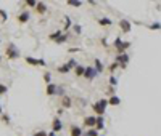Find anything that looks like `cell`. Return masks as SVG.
<instances>
[{"mask_svg":"<svg viewBox=\"0 0 161 136\" xmlns=\"http://www.w3.org/2000/svg\"><path fill=\"white\" fill-rule=\"evenodd\" d=\"M3 114V109H2V104H0V115Z\"/></svg>","mask_w":161,"mask_h":136,"instance_id":"cell-41","label":"cell"},{"mask_svg":"<svg viewBox=\"0 0 161 136\" xmlns=\"http://www.w3.org/2000/svg\"><path fill=\"white\" fill-rule=\"evenodd\" d=\"M79 51H80V48H71V47L68 48V53H79Z\"/></svg>","mask_w":161,"mask_h":136,"instance_id":"cell-37","label":"cell"},{"mask_svg":"<svg viewBox=\"0 0 161 136\" xmlns=\"http://www.w3.org/2000/svg\"><path fill=\"white\" fill-rule=\"evenodd\" d=\"M106 106H108V99H98L97 103L92 104V111L97 114V117H103L106 111Z\"/></svg>","mask_w":161,"mask_h":136,"instance_id":"cell-2","label":"cell"},{"mask_svg":"<svg viewBox=\"0 0 161 136\" xmlns=\"http://www.w3.org/2000/svg\"><path fill=\"white\" fill-rule=\"evenodd\" d=\"M82 136H85V134H82Z\"/></svg>","mask_w":161,"mask_h":136,"instance_id":"cell-44","label":"cell"},{"mask_svg":"<svg viewBox=\"0 0 161 136\" xmlns=\"http://www.w3.org/2000/svg\"><path fill=\"white\" fill-rule=\"evenodd\" d=\"M45 93H47L48 96L56 95V85H55V83H48V85H47V88H45Z\"/></svg>","mask_w":161,"mask_h":136,"instance_id":"cell-11","label":"cell"},{"mask_svg":"<svg viewBox=\"0 0 161 136\" xmlns=\"http://www.w3.org/2000/svg\"><path fill=\"white\" fill-rule=\"evenodd\" d=\"M61 34H63V32H61V31L58 29V31L52 32V34H50V35H48V38H50V40H55V42H56V40H58V38L61 37Z\"/></svg>","mask_w":161,"mask_h":136,"instance_id":"cell-20","label":"cell"},{"mask_svg":"<svg viewBox=\"0 0 161 136\" xmlns=\"http://www.w3.org/2000/svg\"><path fill=\"white\" fill-rule=\"evenodd\" d=\"M7 19H8V15H7V11L0 8V22H5Z\"/></svg>","mask_w":161,"mask_h":136,"instance_id":"cell-24","label":"cell"},{"mask_svg":"<svg viewBox=\"0 0 161 136\" xmlns=\"http://www.w3.org/2000/svg\"><path fill=\"white\" fill-rule=\"evenodd\" d=\"M0 43H2V38H0Z\"/></svg>","mask_w":161,"mask_h":136,"instance_id":"cell-43","label":"cell"},{"mask_svg":"<svg viewBox=\"0 0 161 136\" xmlns=\"http://www.w3.org/2000/svg\"><path fill=\"white\" fill-rule=\"evenodd\" d=\"M24 61H26V64H29V66H39V59L32 58V56H24Z\"/></svg>","mask_w":161,"mask_h":136,"instance_id":"cell-17","label":"cell"},{"mask_svg":"<svg viewBox=\"0 0 161 136\" xmlns=\"http://www.w3.org/2000/svg\"><path fill=\"white\" fill-rule=\"evenodd\" d=\"M110 83L113 85V88H114V87H116V85H118V78L114 77V75H110Z\"/></svg>","mask_w":161,"mask_h":136,"instance_id":"cell-34","label":"cell"},{"mask_svg":"<svg viewBox=\"0 0 161 136\" xmlns=\"http://www.w3.org/2000/svg\"><path fill=\"white\" fill-rule=\"evenodd\" d=\"M66 66H68V67H70V69H74V67H76V66H77V61L71 58V59H68V63H66Z\"/></svg>","mask_w":161,"mask_h":136,"instance_id":"cell-25","label":"cell"},{"mask_svg":"<svg viewBox=\"0 0 161 136\" xmlns=\"http://www.w3.org/2000/svg\"><path fill=\"white\" fill-rule=\"evenodd\" d=\"M70 7H74V8H80L82 7V2H79V0H68L66 2Z\"/></svg>","mask_w":161,"mask_h":136,"instance_id":"cell-22","label":"cell"},{"mask_svg":"<svg viewBox=\"0 0 161 136\" xmlns=\"http://www.w3.org/2000/svg\"><path fill=\"white\" fill-rule=\"evenodd\" d=\"M73 31L76 32V34H80V31H82V29H80V26H79V24H76V26H73Z\"/></svg>","mask_w":161,"mask_h":136,"instance_id":"cell-36","label":"cell"},{"mask_svg":"<svg viewBox=\"0 0 161 136\" xmlns=\"http://www.w3.org/2000/svg\"><path fill=\"white\" fill-rule=\"evenodd\" d=\"M148 29H152V31H159V29H161V24H159V22H153V24L148 26Z\"/></svg>","mask_w":161,"mask_h":136,"instance_id":"cell-28","label":"cell"},{"mask_svg":"<svg viewBox=\"0 0 161 136\" xmlns=\"http://www.w3.org/2000/svg\"><path fill=\"white\" fill-rule=\"evenodd\" d=\"M95 125H97V117H94V115L84 117V127H87V128H95Z\"/></svg>","mask_w":161,"mask_h":136,"instance_id":"cell-6","label":"cell"},{"mask_svg":"<svg viewBox=\"0 0 161 136\" xmlns=\"http://www.w3.org/2000/svg\"><path fill=\"white\" fill-rule=\"evenodd\" d=\"M68 37H70V34H61V37L56 40V43H65L68 40Z\"/></svg>","mask_w":161,"mask_h":136,"instance_id":"cell-26","label":"cell"},{"mask_svg":"<svg viewBox=\"0 0 161 136\" xmlns=\"http://www.w3.org/2000/svg\"><path fill=\"white\" fill-rule=\"evenodd\" d=\"M105 128V120H103V117H97V125H95V130L97 131H100V130Z\"/></svg>","mask_w":161,"mask_h":136,"instance_id":"cell-18","label":"cell"},{"mask_svg":"<svg viewBox=\"0 0 161 136\" xmlns=\"http://www.w3.org/2000/svg\"><path fill=\"white\" fill-rule=\"evenodd\" d=\"M65 21H66V24H65V31L68 32V29H70V27H71V19L68 18V16H65Z\"/></svg>","mask_w":161,"mask_h":136,"instance_id":"cell-33","label":"cell"},{"mask_svg":"<svg viewBox=\"0 0 161 136\" xmlns=\"http://www.w3.org/2000/svg\"><path fill=\"white\" fill-rule=\"evenodd\" d=\"M32 136H47V131H45V130H40V131H37V133H34Z\"/></svg>","mask_w":161,"mask_h":136,"instance_id":"cell-35","label":"cell"},{"mask_svg":"<svg viewBox=\"0 0 161 136\" xmlns=\"http://www.w3.org/2000/svg\"><path fill=\"white\" fill-rule=\"evenodd\" d=\"M47 136H56V133H53V131H50V133H47Z\"/></svg>","mask_w":161,"mask_h":136,"instance_id":"cell-40","label":"cell"},{"mask_svg":"<svg viewBox=\"0 0 161 136\" xmlns=\"http://www.w3.org/2000/svg\"><path fill=\"white\" fill-rule=\"evenodd\" d=\"M56 72H58V74H68V72H71V69H70L66 64H63V66L56 67Z\"/></svg>","mask_w":161,"mask_h":136,"instance_id":"cell-21","label":"cell"},{"mask_svg":"<svg viewBox=\"0 0 161 136\" xmlns=\"http://www.w3.org/2000/svg\"><path fill=\"white\" fill-rule=\"evenodd\" d=\"M118 67H119V64H118V63H111L110 66H108V71H110V72H114V71L118 69Z\"/></svg>","mask_w":161,"mask_h":136,"instance_id":"cell-32","label":"cell"},{"mask_svg":"<svg viewBox=\"0 0 161 136\" xmlns=\"http://www.w3.org/2000/svg\"><path fill=\"white\" fill-rule=\"evenodd\" d=\"M114 63H118L121 69H124V67L127 66V63H129V56L126 55V53H123V55H118V56H116V59H114Z\"/></svg>","mask_w":161,"mask_h":136,"instance_id":"cell-4","label":"cell"},{"mask_svg":"<svg viewBox=\"0 0 161 136\" xmlns=\"http://www.w3.org/2000/svg\"><path fill=\"white\" fill-rule=\"evenodd\" d=\"M61 130H63V123H61V120H60V117H55L53 122H52V131H53V133H58V131H61Z\"/></svg>","mask_w":161,"mask_h":136,"instance_id":"cell-5","label":"cell"},{"mask_svg":"<svg viewBox=\"0 0 161 136\" xmlns=\"http://www.w3.org/2000/svg\"><path fill=\"white\" fill-rule=\"evenodd\" d=\"M70 136H82V130L77 125H71L70 127Z\"/></svg>","mask_w":161,"mask_h":136,"instance_id":"cell-9","label":"cell"},{"mask_svg":"<svg viewBox=\"0 0 161 136\" xmlns=\"http://www.w3.org/2000/svg\"><path fill=\"white\" fill-rule=\"evenodd\" d=\"M39 66H47V63H45V59H39Z\"/></svg>","mask_w":161,"mask_h":136,"instance_id":"cell-39","label":"cell"},{"mask_svg":"<svg viewBox=\"0 0 161 136\" xmlns=\"http://www.w3.org/2000/svg\"><path fill=\"white\" fill-rule=\"evenodd\" d=\"M0 120H2V122L5 123V125H11V120H10V115H8V114H5V112H3V114H2V115H0Z\"/></svg>","mask_w":161,"mask_h":136,"instance_id":"cell-23","label":"cell"},{"mask_svg":"<svg viewBox=\"0 0 161 136\" xmlns=\"http://www.w3.org/2000/svg\"><path fill=\"white\" fill-rule=\"evenodd\" d=\"M61 106H63V109H68V107H71L73 106V99L70 98V96H63L61 98Z\"/></svg>","mask_w":161,"mask_h":136,"instance_id":"cell-10","label":"cell"},{"mask_svg":"<svg viewBox=\"0 0 161 136\" xmlns=\"http://www.w3.org/2000/svg\"><path fill=\"white\" fill-rule=\"evenodd\" d=\"M44 80L47 82V85L52 83V74H50V72H45V74H44Z\"/></svg>","mask_w":161,"mask_h":136,"instance_id":"cell-30","label":"cell"},{"mask_svg":"<svg viewBox=\"0 0 161 136\" xmlns=\"http://www.w3.org/2000/svg\"><path fill=\"white\" fill-rule=\"evenodd\" d=\"M98 75L97 71L94 67H85V72H84V78H87V80H94V78Z\"/></svg>","mask_w":161,"mask_h":136,"instance_id":"cell-7","label":"cell"},{"mask_svg":"<svg viewBox=\"0 0 161 136\" xmlns=\"http://www.w3.org/2000/svg\"><path fill=\"white\" fill-rule=\"evenodd\" d=\"M20 50H18V47H16L15 43H8L7 47H5V58L7 59H10V61H13V59H18L20 58Z\"/></svg>","mask_w":161,"mask_h":136,"instance_id":"cell-1","label":"cell"},{"mask_svg":"<svg viewBox=\"0 0 161 136\" xmlns=\"http://www.w3.org/2000/svg\"><path fill=\"white\" fill-rule=\"evenodd\" d=\"M119 29L123 31L124 34H129V32H131V29H132V26H131V22H129V21L121 19V21H119Z\"/></svg>","mask_w":161,"mask_h":136,"instance_id":"cell-8","label":"cell"},{"mask_svg":"<svg viewBox=\"0 0 161 136\" xmlns=\"http://www.w3.org/2000/svg\"><path fill=\"white\" fill-rule=\"evenodd\" d=\"M24 5H27V7H31V8H36L37 2H36V0H26V2H24Z\"/></svg>","mask_w":161,"mask_h":136,"instance_id":"cell-31","label":"cell"},{"mask_svg":"<svg viewBox=\"0 0 161 136\" xmlns=\"http://www.w3.org/2000/svg\"><path fill=\"white\" fill-rule=\"evenodd\" d=\"M84 72H85V67L84 66L77 64L76 67H74V75H76V77H84Z\"/></svg>","mask_w":161,"mask_h":136,"instance_id":"cell-12","label":"cell"},{"mask_svg":"<svg viewBox=\"0 0 161 136\" xmlns=\"http://www.w3.org/2000/svg\"><path fill=\"white\" fill-rule=\"evenodd\" d=\"M129 47H131V42H123V43H121L119 47L116 48L118 55H123V53H124V51H126V50H127Z\"/></svg>","mask_w":161,"mask_h":136,"instance_id":"cell-13","label":"cell"},{"mask_svg":"<svg viewBox=\"0 0 161 136\" xmlns=\"http://www.w3.org/2000/svg\"><path fill=\"white\" fill-rule=\"evenodd\" d=\"M98 24L103 26V27H106V26H111L113 21H111L110 18H100V19H98Z\"/></svg>","mask_w":161,"mask_h":136,"instance_id":"cell-19","label":"cell"},{"mask_svg":"<svg viewBox=\"0 0 161 136\" xmlns=\"http://www.w3.org/2000/svg\"><path fill=\"white\" fill-rule=\"evenodd\" d=\"M63 112H65V109H63V107H60V109L56 111V114H58V117H60V115H63Z\"/></svg>","mask_w":161,"mask_h":136,"instance_id":"cell-38","label":"cell"},{"mask_svg":"<svg viewBox=\"0 0 161 136\" xmlns=\"http://www.w3.org/2000/svg\"><path fill=\"white\" fill-rule=\"evenodd\" d=\"M36 11L39 15H44L45 11H47V5H45L44 2H37V5H36Z\"/></svg>","mask_w":161,"mask_h":136,"instance_id":"cell-14","label":"cell"},{"mask_svg":"<svg viewBox=\"0 0 161 136\" xmlns=\"http://www.w3.org/2000/svg\"><path fill=\"white\" fill-rule=\"evenodd\" d=\"M0 61H2V56H0Z\"/></svg>","mask_w":161,"mask_h":136,"instance_id":"cell-42","label":"cell"},{"mask_svg":"<svg viewBox=\"0 0 161 136\" xmlns=\"http://www.w3.org/2000/svg\"><path fill=\"white\" fill-rule=\"evenodd\" d=\"M31 19V13L29 10H21L18 15H16V21L20 22V24H26L27 21Z\"/></svg>","mask_w":161,"mask_h":136,"instance_id":"cell-3","label":"cell"},{"mask_svg":"<svg viewBox=\"0 0 161 136\" xmlns=\"http://www.w3.org/2000/svg\"><path fill=\"white\" fill-rule=\"evenodd\" d=\"M108 104H110V106H119L121 104V99L118 98L116 95H111L110 98H108Z\"/></svg>","mask_w":161,"mask_h":136,"instance_id":"cell-15","label":"cell"},{"mask_svg":"<svg viewBox=\"0 0 161 136\" xmlns=\"http://www.w3.org/2000/svg\"><path fill=\"white\" fill-rule=\"evenodd\" d=\"M7 91H8V87H7L5 83H0V96H2V95H5Z\"/></svg>","mask_w":161,"mask_h":136,"instance_id":"cell-29","label":"cell"},{"mask_svg":"<svg viewBox=\"0 0 161 136\" xmlns=\"http://www.w3.org/2000/svg\"><path fill=\"white\" fill-rule=\"evenodd\" d=\"M94 69L97 71V74H102L103 72V64L100 59H94Z\"/></svg>","mask_w":161,"mask_h":136,"instance_id":"cell-16","label":"cell"},{"mask_svg":"<svg viewBox=\"0 0 161 136\" xmlns=\"http://www.w3.org/2000/svg\"><path fill=\"white\" fill-rule=\"evenodd\" d=\"M85 136H100V134H98V131H97L95 128H89V131L85 133Z\"/></svg>","mask_w":161,"mask_h":136,"instance_id":"cell-27","label":"cell"}]
</instances>
